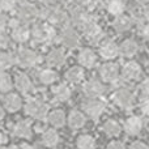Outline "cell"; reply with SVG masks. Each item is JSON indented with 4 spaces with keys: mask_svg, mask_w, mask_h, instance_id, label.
<instances>
[{
    "mask_svg": "<svg viewBox=\"0 0 149 149\" xmlns=\"http://www.w3.org/2000/svg\"><path fill=\"white\" fill-rule=\"evenodd\" d=\"M39 16L47 21L51 26H60V28H65L70 24V15L59 7H45L43 9L39 10Z\"/></svg>",
    "mask_w": 149,
    "mask_h": 149,
    "instance_id": "cell-1",
    "label": "cell"
},
{
    "mask_svg": "<svg viewBox=\"0 0 149 149\" xmlns=\"http://www.w3.org/2000/svg\"><path fill=\"white\" fill-rule=\"evenodd\" d=\"M37 17H39V9L34 4L29 3L28 0L18 1V5L16 8V18L22 24H28L34 21Z\"/></svg>",
    "mask_w": 149,
    "mask_h": 149,
    "instance_id": "cell-2",
    "label": "cell"
},
{
    "mask_svg": "<svg viewBox=\"0 0 149 149\" xmlns=\"http://www.w3.org/2000/svg\"><path fill=\"white\" fill-rule=\"evenodd\" d=\"M31 37L37 43H47L55 38V29L50 24H36L31 29Z\"/></svg>",
    "mask_w": 149,
    "mask_h": 149,
    "instance_id": "cell-3",
    "label": "cell"
},
{
    "mask_svg": "<svg viewBox=\"0 0 149 149\" xmlns=\"http://www.w3.org/2000/svg\"><path fill=\"white\" fill-rule=\"evenodd\" d=\"M94 18H92V16L89 15L88 10H85L84 8L79 7H72L70 10V21H72V24L77 28H80L81 30H84L88 25H89Z\"/></svg>",
    "mask_w": 149,
    "mask_h": 149,
    "instance_id": "cell-4",
    "label": "cell"
},
{
    "mask_svg": "<svg viewBox=\"0 0 149 149\" xmlns=\"http://www.w3.org/2000/svg\"><path fill=\"white\" fill-rule=\"evenodd\" d=\"M25 111L28 115L33 116V118H36V119H43L45 116L47 115L49 107H47V105L43 103L42 101L36 100V98H30L25 105Z\"/></svg>",
    "mask_w": 149,
    "mask_h": 149,
    "instance_id": "cell-5",
    "label": "cell"
},
{
    "mask_svg": "<svg viewBox=\"0 0 149 149\" xmlns=\"http://www.w3.org/2000/svg\"><path fill=\"white\" fill-rule=\"evenodd\" d=\"M16 62L21 65V67H25V68H30L34 67L37 63L39 62V55L37 54L36 51L30 49H20L16 55Z\"/></svg>",
    "mask_w": 149,
    "mask_h": 149,
    "instance_id": "cell-6",
    "label": "cell"
},
{
    "mask_svg": "<svg viewBox=\"0 0 149 149\" xmlns=\"http://www.w3.org/2000/svg\"><path fill=\"white\" fill-rule=\"evenodd\" d=\"M105 109H106L105 102H102L101 100H97V98H89L82 105V110L93 119L100 118L102 115V113L105 111Z\"/></svg>",
    "mask_w": 149,
    "mask_h": 149,
    "instance_id": "cell-7",
    "label": "cell"
},
{
    "mask_svg": "<svg viewBox=\"0 0 149 149\" xmlns=\"http://www.w3.org/2000/svg\"><path fill=\"white\" fill-rule=\"evenodd\" d=\"M114 101L115 103L122 109H131L134 106L135 102V97H134V93L131 92L130 89L127 88H120L115 92L114 94Z\"/></svg>",
    "mask_w": 149,
    "mask_h": 149,
    "instance_id": "cell-8",
    "label": "cell"
},
{
    "mask_svg": "<svg viewBox=\"0 0 149 149\" xmlns=\"http://www.w3.org/2000/svg\"><path fill=\"white\" fill-rule=\"evenodd\" d=\"M10 25H12V38L15 39L16 42L24 43V42L28 41L31 31L29 30V28L25 24L20 22L18 20H15L10 22Z\"/></svg>",
    "mask_w": 149,
    "mask_h": 149,
    "instance_id": "cell-9",
    "label": "cell"
},
{
    "mask_svg": "<svg viewBox=\"0 0 149 149\" xmlns=\"http://www.w3.org/2000/svg\"><path fill=\"white\" fill-rule=\"evenodd\" d=\"M60 41L68 49H74L80 43V37L72 26H65L63 28L62 34H60Z\"/></svg>",
    "mask_w": 149,
    "mask_h": 149,
    "instance_id": "cell-10",
    "label": "cell"
},
{
    "mask_svg": "<svg viewBox=\"0 0 149 149\" xmlns=\"http://www.w3.org/2000/svg\"><path fill=\"white\" fill-rule=\"evenodd\" d=\"M100 76L106 82H115L119 77V67L115 63H105L100 68Z\"/></svg>",
    "mask_w": 149,
    "mask_h": 149,
    "instance_id": "cell-11",
    "label": "cell"
},
{
    "mask_svg": "<svg viewBox=\"0 0 149 149\" xmlns=\"http://www.w3.org/2000/svg\"><path fill=\"white\" fill-rule=\"evenodd\" d=\"M105 92H106L105 85L101 81H98V80H94V79L89 80L84 85V93L89 98H97L100 95H102Z\"/></svg>",
    "mask_w": 149,
    "mask_h": 149,
    "instance_id": "cell-12",
    "label": "cell"
},
{
    "mask_svg": "<svg viewBox=\"0 0 149 149\" xmlns=\"http://www.w3.org/2000/svg\"><path fill=\"white\" fill-rule=\"evenodd\" d=\"M82 33L86 36L88 41L92 43H98L103 37V31L101 30V28L98 26V24L95 22V20H93L86 28L82 30Z\"/></svg>",
    "mask_w": 149,
    "mask_h": 149,
    "instance_id": "cell-13",
    "label": "cell"
},
{
    "mask_svg": "<svg viewBox=\"0 0 149 149\" xmlns=\"http://www.w3.org/2000/svg\"><path fill=\"white\" fill-rule=\"evenodd\" d=\"M143 130V120L139 116H130L124 123V131L130 136H136Z\"/></svg>",
    "mask_w": 149,
    "mask_h": 149,
    "instance_id": "cell-14",
    "label": "cell"
},
{
    "mask_svg": "<svg viewBox=\"0 0 149 149\" xmlns=\"http://www.w3.org/2000/svg\"><path fill=\"white\" fill-rule=\"evenodd\" d=\"M140 65L135 62H128L123 68H122V77L127 81H134V80L139 79L140 76Z\"/></svg>",
    "mask_w": 149,
    "mask_h": 149,
    "instance_id": "cell-15",
    "label": "cell"
},
{
    "mask_svg": "<svg viewBox=\"0 0 149 149\" xmlns=\"http://www.w3.org/2000/svg\"><path fill=\"white\" fill-rule=\"evenodd\" d=\"M16 88H17V90H20L21 93H24V94H28V93L33 92V82H31V80L28 77V74L25 73H18L16 74Z\"/></svg>",
    "mask_w": 149,
    "mask_h": 149,
    "instance_id": "cell-16",
    "label": "cell"
},
{
    "mask_svg": "<svg viewBox=\"0 0 149 149\" xmlns=\"http://www.w3.org/2000/svg\"><path fill=\"white\" fill-rule=\"evenodd\" d=\"M3 103H4V107L7 109V111L9 113H15L22 105V101H21L20 95L15 94V93H8L4 98H3Z\"/></svg>",
    "mask_w": 149,
    "mask_h": 149,
    "instance_id": "cell-17",
    "label": "cell"
},
{
    "mask_svg": "<svg viewBox=\"0 0 149 149\" xmlns=\"http://www.w3.org/2000/svg\"><path fill=\"white\" fill-rule=\"evenodd\" d=\"M77 59H79V63L82 67L90 68L95 64L97 58H95V54L90 49H82L81 51L79 52V55H77Z\"/></svg>",
    "mask_w": 149,
    "mask_h": 149,
    "instance_id": "cell-18",
    "label": "cell"
},
{
    "mask_svg": "<svg viewBox=\"0 0 149 149\" xmlns=\"http://www.w3.org/2000/svg\"><path fill=\"white\" fill-rule=\"evenodd\" d=\"M46 60L50 65H54V67H59L64 63L65 60V54H64V50L62 49H52L51 51L47 54Z\"/></svg>",
    "mask_w": 149,
    "mask_h": 149,
    "instance_id": "cell-19",
    "label": "cell"
},
{
    "mask_svg": "<svg viewBox=\"0 0 149 149\" xmlns=\"http://www.w3.org/2000/svg\"><path fill=\"white\" fill-rule=\"evenodd\" d=\"M119 54V46L115 42H106L100 47V55L103 59H113Z\"/></svg>",
    "mask_w": 149,
    "mask_h": 149,
    "instance_id": "cell-20",
    "label": "cell"
},
{
    "mask_svg": "<svg viewBox=\"0 0 149 149\" xmlns=\"http://www.w3.org/2000/svg\"><path fill=\"white\" fill-rule=\"evenodd\" d=\"M31 124L28 120H20L15 124L13 127V134L18 137H24V139H29L31 136Z\"/></svg>",
    "mask_w": 149,
    "mask_h": 149,
    "instance_id": "cell-21",
    "label": "cell"
},
{
    "mask_svg": "<svg viewBox=\"0 0 149 149\" xmlns=\"http://www.w3.org/2000/svg\"><path fill=\"white\" fill-rule=\"evenodd\" d=\"M132 26V18L128 17V16L120 15L114 20L113 22V28L115 29L118 33H124V31L130 30Z\"/></svg>",
    "mask_w": 149,
    "mask_h": 149,
    "instance_id": "cell-22",
    "label": "cell"
},
{
    "mask_svg": "<svg viewBox=\"0 0 149 149\" xmlns=\"http://www.w3.org/2000/svg\"><path fill=\"white\" fill-rule=\"evenodd\" d=\"M137 43L134 41V39H126L124 42H122V45L119 46V52H120L123 56H134L135 54L137 52Z\"/></svg>",
    "mask_w": 149,
    "mask_h": 149,
    "instance_id": "cell-23",
    "label": "cell"
},
{
    "mask_svg": "<svg viewBox=\"0 0 149 149\" xmlns=\"http://www.w3.org/2000/svg\"><path fill=\"white\" fill-rule=\"evenodd\" d=\"M68 124H70V127L73 130L81 128V127L85 124L84 114L80 113L79 110H73L72 113L70 114V116H68Z\"/></svg>",
    "mask_w": 149,
    "mask_h": 149,
    "instance_id": "cell-24",
    "label": "cell"
},
{
    "mask_svg": "<svg viewBox=\"0 0 149 149\" xmlns=\"http://www.w3.org/2000/svg\"><path fill=\"white\" fill-rule=\"evenodd\" d=\"M47 119H49V123L51 124V126L54 127H63L65 123V115L64 113H63L62 110H52L51 113L49 114V116H47Z\"/></svg>",
    "mask_w": 149,
    "mask_h": 149,
    "instance_id": "cell-25",
    "label": "cell"
},
{
    "mask_svg": "<svg viewBox=\"0 0 149 149\" xmlns=\"http://www.w3.org/2000/svg\"><path fill=\"white\" fill-rule=\"evenodd\" d=\"M52 93H54V97L60 102L68 101L71 97V89L65 84H59L58 86H55L52 89Z\"/></svg>",
    "mask_w": 149,
    "mask_h": 149,
    "instance_id": "cell-26",
    "label": "cell"
},
{
    "mask_svg": "<svg viewBox=\"0 0 149 149\" xmlns=\"http://www.w3.org/2000/svg\"><path fill=\"white\" fill-rule=\"evenodd\" d=\"M107 12L113 16H120L123 15L124 9H126V4H124L123 0H110L107 3Z\"/></svg>",
    "mask_w": 149,
    "mask_h": 149,
    "instance_id": "cell-27",
    "label": "cell"
},
{
    "mask_svg": "<svg viewBox=\"0 0 149 149\" xmlns=\"http://www.w3.org/2000/svg\"><path fill=\"white\" fill-rule=\"evenodd\" d=\"M37 77H38L39 82H42V84H45V85H50L58 79V74L55 71L46 68V70L39 71L38 74H37Z\"/></svg>",
    "mask_w": 149,
    "mask_h": 149,
    "instance_id": "cell-28",
    "label": "cell"
},
{
    "mask_svg": "<svg viewBox=\"0 0 149 149\" xmlns=\"http://www.w3.org/2000/svg\"><path fill=\"white\" fill-rule=\"evenodd\" d=\"M42 140H43V144L49 148H54L55 145L59 143V135L55 130H46L42 136Z\"/></svg>",
    "mask_w": 149,
    "mask_h": 149,
    "instance_id": "cell-29",
    "label": "cell"
},
{
    "mask_svg": "<svg viewBox=\"0 0 149 149\" xmlns=\"http://www.w3.org/2000/svg\"><path fill=\"white\" fill-rule=\"evenodd\" d=\"M65 77H67V80L70 82H72V84H79V82H81L82 80H84V71L80 67H72L71 70L67 71Z\"/></svg>",
    "mask_w": 149,
    "mask_h": 149,
    "instance_id": "cell-30",
    "label": "cell"
},
{
    "mask_svg": "<svg viewBox=\"0 0 149 149\" xmlns=\"http://www.w3.org/2000/svg\"><path fill=\"white\" fill-rule=\"evenodd\" d=\"M102 130L107 136H118V135L120 134V124H119L118 122L110 119V120L105 122Z\"/></svg>",
    "mask_w": 149,
    "mask_h": 149,
    "instance_id": "cell-31",
    "label": "cell"
},
{
    "mask_svg": "<svg viewBox=\"0 0 149 149\" xmlns=\"http://www.w3.org/2000/svg\"><path fill=\"white\" fill-rule=\"evenodd\" d=\"M76 144L79 149H93L95 145V140L90 135H81L77 137Z\"/></svg>",
    "mask_w": 149,
    "mask_h": 149,
    "instance_id": "cell-32",
    "label": "cell"
},
{
    "mask_svg": "<svg viewBox=\"0 0 149 149\" xmlns=\"http://www.w3.org/2000/svg\"><path fill=\"white\" fill-rule=\"evenodd\" d=\"M15 63V58L9 52H0V72H4L5 70L10 68Z\"/></svg>",
    "mask_w": 149,
    "mask_h": 149,
    "instance_id": "cell-33",
    "label": "cell"
},
{
    "mask_svg": "<svg viewBox=\"0 0 149 149\" xmlns=\"http://www.w3.org/2000/svg\"><path fill=\"white\" fill-rule=\"evenodd\" d=\"M12 79L8 73L0 72V93H8L12 89Z\"/></svg>",
    "mask_w": 149,
    "mask_h": 149,
    "instance_id": "cell-34",
    "label": "cell"
},
{
    "mask_svg": "<svg viewBox=\"0 0 149 149\" xmlns=\"http://www.w3.org/2000/svg\"><path fill=\"white\" fill-rule=\"evenodd\" d=\"M18 0H0V10L1 12H12L17 8Z\"/></svg>",
    "mask_w": 149,
    "mask_h": 149,
    "instance_id": "cell-35",
    "label": "cell"
},
{
    "mask_svg": "<svg viewBox=\"0 0 149 149\" xmlns=\"http://www.w3.org/2000/svg\"><path fill=\"white\" fill-rule=\"evenodd\" d=\"M98 0H77V5L81 8H84L85 10L89 12L90 9H94L97 7Z\"/></svg>",
    "mask_w": 149,
    "mask_h": 149,
    "instance_id": "cell-36",
    "label": "cell"
},
{
    "mask_svg": "<svg viewBox=\"0 0 149 149\" xmlns=\"http://www.w3.org/2000/svg\"><path fill=\"white\" fill-rule=\"evenodd\" d=\"M139 92L141 97L148 98L149 97V79H145L141 84L139 85Z\"/></svg>",
    "mask_w": 149,
    "mask_h": 149,
    "instance_id": "cell-37",
    "label": "cell"
},
{
    "mask_svg": "<svg viewBox=\"0 0 149 149\" xmlns=\"http://www.w3.org/2000/svg\"><path fill=\"white\" fill-rule=\"evenodd\" d=\"M10 43V37L5 30L0 31V49H5Z\"/></svg>",
    "mask_w": 149,
    "mask_h": 149,
    "instance_id": "cell-38",
    "label": "cell"
},
{
    "mask_svg": "<svg viewBox=\"0 0 149 149\" xmlns=\"http://www.w3.org/2000/svg\"><path fill=\"white\" fill-rule=\"evenodd\" d=\"M8 25V17L4 12H0V31H3L5 29V26Z\"/></svg>",
    "mask_w": 149,
    "mask_h": 149,
    "instance_id": "cell-39",
    "label": "cell"
},
{
    "mask_svg": "<svg viewBox=\"0 0 149 149\" xmlns=\"http://www.w3.org/2000/svg\"><path fill=\"white\" fill-rule=\"evenodd\" d=\"M106 149H126V147H124V144L120 141H111L110 144L106 147Z\"/></svg>",
    "mask_w": 149,
    "mask_h": 149,
    "instance_id": "cell-40",
    "label": "cell"
},
{
    "mask_svg": "<svg viewBox=\"0 0 149 149\" xmlns=\"http://www.w3.org/2000/svg\"><path fill=\"white\" fill-rule=\"evenodd\" d=\"M130 149H148V145L144 144L143 141H135L131 144Z\"/></svg>",
    "mask_w": 149,
    "mask_h": 149,
    "instance_id": "cell-41",
    "label": "cell"
},
{
    "mask_svg": "<svg viewBox=\"0 0 149 149\" xmlns=\"http://www.w3.org/2000/svg\"><path fill=\"white\" fill-rule=\"evenodd\" d=\"M141 113L144 114L145 116H149V98H147V100L141 103Z\"/></svg>",
    "mask_w": 149,
    "mask_h": 149,
    "instance_id": "cell-42",
    "label": "cell"
},
{
    "mask_svg": "<svg viewBox=\"0 0 149 149\" xmlns=\"http://www.w3.org/2000/svg\"><path fill=\"white\" fill-rule=\"evenodd\" d=\"M141 36L144 37L147 41H149V22L141 28Z\"/></svg>",
    "mask_w": 149,
    "mask_h": 149,
    "instance_id": "cell-43",
    "label": "cell"
},
{
    "mask_svg": "<svg viewBox=\"0 0 149 149\" xmlns=\"http://www.w3.org/2000/svg\"><path fill=\"white\" fill-rule=\"evenodd\" d=\"M39 3H42V4H45L46 7H50V5H54L55 3H56V0H38Z\"/></svg>",
    "mask_w": 149,
    "mask_h": 149,
    "instance_id": "cell-44",
    "label": "cell"
},
{
    "mask_svg": "<svg viewBox=\"0 0 149 149\" xmlns=\"http://www.w3.org/2000/svg\"><path fill=\"white\" fill-rule=\"evenodd\" d=\"M143 15H144V18H145V20H147L148 22H149V5H147V7L144 8V13H143Z\"/></svg>",
    "mask_w": 149,
    "mask_h": 149,
    "instance_id": "cell-45",
    "label": "cell"
},
{
    "mask_svg": "<svg viewBox=\"0 0 149 149\" xmlns=\"http://www.w3.org/2000/svg\"><path fill=\"white\" fill-rule=\"evenodd\" d=\"M4 141H5V136H4V134L0 131V145H1Z\"/></svg>",
    "mask_w": 149,
    "mask_h": 149,
    "instance_id": "cell-46",
    "label": "cell"
},
{
    "mask_svg": "<svg viewBox=\"0 0 149 149\" xmlns=\"http://www.w3.org/2000/svg\"><path fill=\"white\" fill-rule=\"evenodd\" d=\"M18 149H34V148L30 147V145H28V144H22Z\"/></svg>",
    "mask_w": 149,
    "mask_h": 149,
    "instance_id": "cell-47",
    "label": "cell"
},
{
    "mask_svg": "<svg viewBox=\"0 0 149 149\" xmlns=\"http://www.w3.org/2000/svg\"><path fill=\"white\" fill-rule=\"evenodd\" d=\"M3 118H4V110H3V107L0 106V120H1Z\"/></svg>",
    "mask_w": 149,
    "mask_h": 149,
    "instance_id": "cell-48",
    "label": "cell"
},
{
    "mask_svg": "<svg viewBox=\"0 0 149 149\" xmlns=\"http://www.w3.org/2000/svg\"><path fill=\"white\" fill-rule=\"evenodd\" d=\"M62 3H64V4H72L74 0H60Z\"/></svg>",
    "mask_w": 149,
    "mask_h": 149,
    "instance_id": "cell-49",
    "label": "cell"
},
{
    "mask_svg": "<svg viewBox=\"0 0 149 149\" xmlns=\"http://www.w3.org/2000/svg\"><path fill=\"white\" fill-rule=\"evenodd\" d=\"M136 1L139 3V4H148L149 0H136Z\"/></svg>",
    "mask_w": 149,
    "mask_h": 149,
    "instance_id": "cell-50",
    "label": "cell"
},
{
    "mask_svg": "<svg viewBox=\"0 0 149 149\" xmlns=\"http://www.w3.org/2000/svg\"><path fill=\"white\" fill-rule=\"evenodd\" d=\"M0 149H10V148H0Z\"/></svg>",
    "mask_w": 149,
    "mask_h": 149,
    "instance_id": "cell-51",
    "label": "cell"
}]
</instances>
